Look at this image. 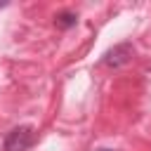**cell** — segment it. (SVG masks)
Returning a JSON list of instances; mask_svg holds the SVG:
<instances>
[{"mask_svg": "<svg viewBox=\"0 0 151 151\" xmlns=\"http://www.w3.org/2000/svg\"><path fill=\"white\" fill-rule=\"evenodd\" d=\"M33 127L31 125H19L14 130L7 132L5 142H2V149L5 151H26L31 144H33Z\"/></svg>", "mask_w": 151, "mask_h": 151, "instance_id": "obj_1", "label": "cell"}, {"mask_svg": "<svg viewBox=\"0 0 151 151\" xmlns=\"http://www.w3.org/2000/svg\"><path fill=\"white\" fill-rule=\"evenodd\" d=\"M130 59H132V45H130V42H120V45L111 47V50L104 54L101 64L109 66V68H118V66H125Z\"/></svg>", "mask_w": 151, "mask_h": 151, "instance_id": "obj_2", "label": "cell"}, {"mask_svg": "<svg viewBox=\"0 0 151 151\" xmlns=\"http://www.w3.org/2000/svg\"><path fill=\"white\" fill-rule=\"evenodd\" d=\"M76 21H78V17H76V12H59L57 17H54V24H57V28H61V31H66V28H71V26H76Z\"/></svg>", "mask_w": 151, "mask_h": 151, "instance_id": "obj_3", "label": "cell"}, {"mask_svg": "<svg viewBox=\"0 0 151 151\" xmlns=\"http://www.w3.org/2000/svg\"><path fill=\"white\" fill-rule=\"evenodd\" d=\"M97 151H113V149H97Z\"/></svg>", "mask_w": 151, "mask_h": 151, "instance_id": "obj_4", "label": "cell"}]
</instances>
